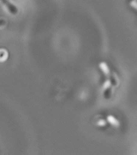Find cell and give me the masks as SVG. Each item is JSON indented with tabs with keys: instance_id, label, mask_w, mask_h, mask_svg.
Wrapping results in <instances>:
<instances>
[{
	"instance_id": "obj_1",
	"label": "cell",
	"mask_w": 137,
	"mask_h": 155,
	"mask_svg": "<svg viewBox=\"0 0 137 155\" xmlns=\"http://www.w3.org/2000/svg\"><path fill=\"white\" fill-rule=\"evenodd\" d=\"M3 4L5 5L8 8V10L11 14L13 15L16 14L18 12V9L17 7H16L11 2H9V1L7 0H3L2 1Z\"/></svg>"
},
{
	"instance_id": "obj_2",
	"label": "cell",
	"mask_w": 137,
	"mask_h": 155,
	"mask_svg": "<svg viewBox=\"0 0 137 155\" xmlns=\"http://www.w3.org/2000/svg\"><path fill=\"white\" fill-rule=\"evenodd\" d=\"M108 122L114 127H117L120 126V122L112 116H108L107 117Z\"/></svg>"
},
{
	"instance_id": "obj_3",
	"label": "cell",
	"mask_w": 137,
	"mask_h": 155,
	"mask_svg": "<svg viewBox=\"0 0 137 155\" xmlns=\"http://www.w3.org/2000/svg\"><path fill=\"white\" fill-rule=\"evenodd\" d=\"M99 67L102 71L106 74H108L109 73V69L106 64L104 62H101L99 64Z\"/></svg>"
},
{
	"instance_id": "obj_4",
	"label": "cell",
	"mask_w": 137,
	"mask_h": 155,
	"mask_svg": "<svg viewBox=\"0 0 137 155\" xmlns=\"http://www.w3.org/2000/svg\"><path fill=\"white\" fill-rule=\"evenodd\" d=\"M111 85V82L109 80H107L103 84V89H107L110 87Z\"/></svg>"
},
{
	"instance_id": "obj_5",
	"label": "cell",
	"mask_w": 137,
	"mask_h": 155,
	"mask_svg": "<svg viewBox=\"0 0 137 155\" xmlns=\"http://www.w3.org/2000/svg\"><path fill=\"white\" fill-rule=\"evenodd\" d=\"M106 124V122L104 120L101 119L97 122V125L99 127H104Z\"/></svg>"
},
{
	"instance_id": "obj_6",
	"label": "cell",
	"mask_w": 137,
	"mask_h": 155,
	"mask_svg": "<svg viewBox=\"0 0 137 155\" xmlns=\"http://www.w3.org/2000/svg\"><path fill=\"white\" fill-rule=\"evenodd\" d=\"M6 24V21L5 19H0V26H3Z\"/></svg>"
},
{
	"instance_id": "obj_7",
	"label": "cell",
	"mask_w": 137,
	"mask_h": 155,
	"mask_svg": "<svg viewBox=\"0 0 137 155\" xmlns=\"http://www.w3.org/2000/svg\"><path fill=\"white\" fill-rule=\"evenodd\" d=\"M130 4L131 5V6H132V7H135V8H136L137 7V3H136V1H131L130 2Z\"/></svg>"
}]
</instances>
